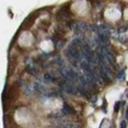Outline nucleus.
<instances>
[{"instance_id":"obj_6","label":"nucleus","mask_w":128,"mask_h":128,"mask_svg":"<svg viewBox=\"0 0 128 128\" xmlns=\"http://www.w3.org/2000/svg\"><path fill=\"white\" fill-rule=\"evenodd\" d=\"M65 114L63 113V112L61 110V112H55V113H51L50 114V116L51 117H62V116H64Z\"/></svg>"},{"instance_id":"obj_8","label":"nucleus","mask_w":128,"mask_h":128,"mask_svg":"<svg viewBox=\"0 0 128 128\" xmlns=\"http://www.w3.org/2000/svg\"><path fill=\"white\" fill-rule=\"evenodd\" d=\"M120 108V102H116L115 104H114V112H118Z\"/></svg>"},{"instance_id":"obj_9","label":"nucleus","mask_w":128,"mask_h":128,"mask_svg":"<svg viewBox=\"0 0 128 128\" xmlns=\"http://www.w3.org/2000/svg\"><path fill=\"white\" fill-rule=\"evenodd\" d=\"M127 127V124H126V121L125 120H123V121H121V123H120V128H126Z\"/></svg>"},{"instance_id":"obj_4","label":"nucleus","mask_w":128,"mask_h":128,"mask_svg":"<svg viewBox=\"0 0 128 128\" xmlns=\"http://www.w3.org/2000/svg\"><path fill=\"white\" fill-rule=\"evenodd\" d=\"M62 112H63V113L65 114V115H66V114H72V113H75V110H74L71 106H69L67 104H64Z\"/></svg>"},{"instance_id":"obj_3","label":"nucleus","mask_w":128,"mask_h":128,"mask_svg":"<svg viewBox=\"0 0 128 128\" xmlns=\"http://www.w3.org/2000/svg\"><path fill=\"white\" fill-rule=\"evenodd\" d=\"M102 58L108 64H112V65H115V59H114V56L112 55V53L106 49V48H102Z\"/></svg>"},{"instance_id":"obj_7","label":"nucleus","mask_w":128,"mask_h":128,"mask_svg":"<svg viewBox=\"0 0 128 128\" xmlns=\"http://www.w3.org/2000/svg\"><path fill=\"white\" fill-rule=\"evenodd\" d=\"M124 76H125V72H124V70L119 71V73L117 74V78H118V79H123Z\"/></svg>"},{"instance_id":"obj_10","label":"nucleus","mask_w":128,"mask_h":128,"mask_svg":"<svg viewBox=\"0 0 128 128\" xmlns=\"http://www.w3.org/2000/svg\"><path fill=\"white\" fill-rule=\"evenodd\" d=\"M96 96H93L92 98V102H96Z\"/></svg>"},{"instance_id":"obj_1","label":"nucleus","mask_w":128,"mask_h":128,"mask_svg":"<svg viewBox=\"0 0 128 128\" xmlns=\"http://www.w3.org/2000/svg\"><path fill=\"white\" fill-rule=\"evenodd\" d=\"M98 36H100V38L102 40V42H106L110 38V29L104 26V25H100L98 28Z\"/></svg>"},{"instance_id":"obj_2","label":"nucleus","mask_w":128,"mask_h":128,"mask_svg":"<svg viewBox=\"0 0 128 128\" xmlns=\"http://www.w3.org/2000/svg\"><path fill=\"white\" fill-rule=\"evenodd\" d=\"M70 28L76 32H85V31H87L88 26L84 22L79 21V22H72L70 24Z\"/></svg>"},{"instance_id":"obj_11","label":"nucleus","mask_w":128,"mask_h":128,"mask_svg":"<svg viewBox=\"0 0 128 128\" xmlns=\"http://www.w3.org/2000/svg\"><path fill=\"white\" fill-rule=\"evenodd\" d=\"M126 114H127V115H126V117L128 118V108H127V112H126Z\"/></svg>"},{"instance_id":"obj_5","label":"nucleus","mask_w":128,"mask_h":128,"mask_svg":"<svg viewBox=\"0 0 128 128\" xmlns=\"http://www.w3.org/2000/svg\"><path fill=\"white\" fill-rule=\"evenodd\" d=\"M58 128H81V126L78 124H75V123H65Z\"/></svg>"}]
</instances>
